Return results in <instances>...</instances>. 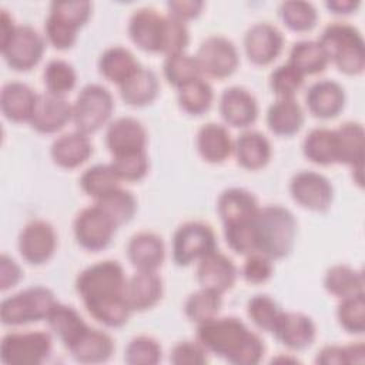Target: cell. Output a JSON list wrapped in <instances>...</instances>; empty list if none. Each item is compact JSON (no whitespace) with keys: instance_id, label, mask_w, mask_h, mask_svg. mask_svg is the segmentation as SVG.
<instances>
[{"instance_id":"cell-11","label":"cell","mask_w":365,"mask_h":365,"mask_svg":"<svg viewBox=\"0 0 365 365\" xmlns=\"http://www.w3.org/2000/svg\"><path fill=\"white\" fill-rule=\"evenodd\" d=\"M44 47L43 36L34 27L23 24L17 26L13 37L0 48L4 61L13 70L29 71L41 60Z\"/></svg>"},{"instance_id":"cell-17","label":"cell","mask_w":365,"mask_h":365,"mask_svg":"<svg viewBox=\"0 0 365 365\" xmlns=\"http://www.w3.org/2000/svg\"><path fill=\"white\" fill-rule=\"evenodd\" d=\"M106 145L113 157L145 151L147 131L134 117H118L106 131Z\"/></svg>"},{"instance_id":"cell-58","label":"cell","mask_w":365,"mask_h":365,"mask_svg":"<svg viewBox=\"0 0 365 365\" xmlns=\"http://www.w3.org/2000/svg\"><path fill=\"white\" fill-rule=\"evenodd\" d=\"M317 364L321 365H348L345 346L341 345H325L315 358Z\"/></svg>"},{"instance_id":"cell-45","label":"cell","mask_w":365,"mask_h":365,"mask_svg":"<svg viewBox=\"0 0 365 365\" xmlns=\"http://www.w3.org/2000/svg\"><path fill=\"white\" fill-rule=\"evenodd\" d=\"M336 318L348 334H364L365 331V292L341 298L336 308Z\"/></svg>"},{"instance_id":"cell-21","label":"cell","mask_w":365,"mask_h":365,"mask_svg":"<svg viewBox=\"0 0 365 365\" xmlns=\"http://www.w3.org/2000/svg\"><path fill=\"white\" fill-rule=\"evenodd\" d=\"M127 258L137 271H157L165 258L163 238L151 231L134 234L127 244Z\"/></svg>"},{"instance_id":"cell-14","label":"cell","mask_w":365,"mask_h":365,"mask_svg":"<svg viewBox=\"0 0 365 365\" xmlns=\"http://www.w3.org/2000/svg\"><path fill=\"white\" fill-rule=\"evenodd\" d=\"M167 16L160 14L151 7L134 10L128 20V36L141 50L148 53H161L165 33Z\"/></svg>"},{"instance_id":"cell-38","label":"cell","mask_w":365,"mask_h":365,"mask_svg":"<svg viewBox=\"0 0 365 365\" xmlns=\"http://www.w3.org/2000/svg\"><path fill=\"white\" fill-rule=\"evenodd\" d=\"M212 100L214 90L204 77H198L177 88V101L180 108L191 115H201L208 111Z\"/></svg>"},{"instance_id":"cell-49","label":"cell","mask_w":365,"mask_h":365,"mask_svg":"<svg viewBox=\"0 0 365 365\" xmlns=\"http://www.w3.org/2000/svg\"><path fill=\"white\" fill-rule=\"evenodd\" d=\"M111 167L120 181H140L148 173V157L145 151L115 155L111 158Z\"/></svg>"},{"instance_id":"cell-3","label":"cell","mask_w":365,"mask_h":365,"mask_svg":"<svg viewBox=\"0 0 365 365\" xmlns=\"http://www.w3.org/2000/svg\"><path fill=\"white\" fill-rule=\"evenodd\" d=\"M329 61L348 76L361 74L365 68V43L358 29L348 23H331L318 40Z\"/></svg>"},{"instance_id":"cell-41","label":"cell","mask_w":365,"mask_h":365,"mask_svg":"<svg viewBox=\"0 0 365 365\" xmlns=\"http://www.w3.org/2000/svg\"><path fill=\"white\" fill-rule=\"evenodd\" d=\"M222 307V295L214 291L201 288L191 292L184 302V312L187 318L195 324L204 322L218 315Z\"/></svg>"},{"instance_id":"cell-47","label":"cell","mask_w":365,"mask_h":365,"mask_svg":"<svg viewBox=\"0 0 365 365\" xmlns=\"http://www.w3.org/2000/svg\"><path fill=\"white\" fill-rule=\"evenodd\" d=\"M161 356L160 344L148 335L133 338L124 349V361L130 365H155L161 361Z\"/></svg>"},{"instance_id":"cell-59","label":"cell","mask_w":365,"mask_h":365,"mask_svg":"<svg viewBox=\"0 0 365 365\" xmlns=\"http://www.w3.org/2000/svg\"><path fill=\"white\" fill-rule=\"evenodd\" d=\"M17 29V24L14 23L13 17L7 13V10H1L0 13V47L9 43V40L13 37L14 31Z\"/></svg>"},{"instance_id":"cell-61","label":"cell","mask_w":365,"mask_h":365,"mask_svg":"<svg viewBox=\"0 0 365 365\" xmlns=\"http://www.w3.org/2000/svg\"><path fill=\"white\" fill-rule=\"evenodd\" d=\"M345 352H346V361L348 365H362L365 361V345L362 342L345 345Z\"/></svg>"},{"instance_id":"cell-30","label":"cell","mask_w":365,"mask_h":365,"mask_svg":"<svg viewBox=\"0 0 365 365\" xmlns=\"http://www.w3.org/2000/svg\"><path fill=\"white\" fill-rule=\"evenodd\" d=\"M121 100L131 107H144L153 103L160 90L155 73L140 66L124 83L118 86Z\"/></svg>"},{"instance_id":"cell-34","label":"cell","mask_w":365,"mask_h":365,"mask_svg":"<svg viewBox=\"0 0 365 365\" xmlns=\"http://www.w3.org/2000/svg\"><path fill=\"white\" fill-rule=\"evenodd\" d=\"M138 67L140 63L134 54L121 46L106 48L98 58L100 74L117 86L124 83Z\"/></svg>"},{"instance_id":"cell-48","label":"cell","mask_w":365,"mask_h":365,"mask_svg":"<svg viewBox=\"0 0 365 365\" xmlns=\"http://www.w3.org/2000/svg\"><path fill=\"white\" fill-rule=\"evenodd\" d=\"M304 83V76L291 64L285 63L269 74V87L278 98H294Z\"/></svg>"},{"instance_id":"cell-39","label":"cell","mask_w":365,"mask_h":365,"mask_svg":"<svg viewBox=\"0 0 365 365\" xmlns=\"http://www.w3.org/2000/svg\"><path fill=\"white\" fill-rule=\"evenodd\" d=\"M94 204L98 205L117 227L131 221L137 211L135 197L121 187H117L115 190L96 200Z\"/></svg>"},{"instance_id":"cell-60","label":"cell","mask_w":365,"mask_h":365,"mask_svg":"<svg viewBox=\"0 0 365 365\" xmlns=\"http://www.w3.org/2000/svg\"><path fill=\"white\" fill-rule=\"evenodd\" d=\"M358 0H328L325 3L327 9L335 14H349L359 7Z\"/></svg>"},{"instance_id":"cell-22","label":"cell","mask_w":365,"mask_h":365,"mask_svg":"<svg viewBox=\"0 0 365 365\" xmlns=\"http://www.w3.org/2000/svg\"><path fill=\"white\" fill-rule=\"evenodd\" d=\"M259 207L255 195L238 187L224 190L217 200V212L224 225H234L254 220Z\"/></svg>"},{"instance_id":"cell-5","label":"cell","mask_w":365,"mask_h":365,"mask_svg":"<svg viewBox=\"0 0 365 365\" xmlns=\"http://www.w3.org/2000/svg\"><path fill=\"white\" fill-rule=\"evenodd\" d=\"M56 304V297L47 287H29L1 301L0 319L10 327L38 322L47 319Z\"/></svg>"},{"instance_id":"cell-55","label":"cell","mask_w":365,"mask_h":365,"mask_svg":"<svg viewBox=\"0 0 365 365\" xmlns=\"http://www.w3.org/2000/svg\"><path fill=\"white\" fill-rule=\"evenodd\" d=\"M208 351L198 341H181L170 352L174 365H204L208 362Z\"/></svg>"},{"instance_id":"cell-43","label":"cell","mask_w":365,"mask_h":365,"mask_svg":"<svg viewBox=\"0 0 365 365\" xmlns=\"http://www.w3.org/2000/svg\"><path fill=\"white\" fill-rule=\"evenodd\" d=\"M43 83L47 93L64 97L74 88L77 83V74L68 61L53 58L46 64L43 70Z\"/></svg>"},{"instance_id":"cell-44","label":"cell","mask_w":365,"mask_h":365,"mask_svg":"<svg viewBox=\"0 0 365 365\" xmlns=\"http://www.w3.org/2000/svg\"><path fill=\"white\" fill-rule=\"evenodd\" d=\"M279 17L282 23L294 31H309L318 20L317 9L304 0H288L279 6Z\"/></svg>"},{"instance_id":"cell-52","label":"cell","mask_w":365,"mask_h":365,"mask_svg":"<svg viewBox=\"0 0 365 365\" xmlns=\"http://www.w3.org/2000/svg\"><path fill=\"white\" fill-rule=\"evenodd\" d=\"M44 33L47 41L57 50H68L76 44L78 30L73 26L48 14L44 23Z\"/></svg>"},{"instance_id":"cell-6","label":"cell","mask_w":365,"mask_h":365,"mask_svg":"<svg viewBox=\"0 0 365 365\" xmlns=\"http://www.w3.org/2000/svg\"><path fill=\"white\" fill-rule=\"evenodd\" d=\"M71 121L76 130L83 134L98 131L110 120L114 110L111 93L100 84L84 86L71 104Z\"/></svg>"},{"instance_id":"cell-9","label":"cell","mask_w":365,"mask_h":365,"mask_svg":"<svg viewBox=\"0 0 365 365\" xmlns=\"http://www.w3.org/2000/svg\"><path fill=\"white\" fill-rule=\"evenodd\" d=\"M117 225L96 204L83 208L74 218L73 232L77 244L91 252L107 248L115 234Z\"/></svg>"},{"instance_id":"cell-8","label":"cell","mask_w":365,"mask_h":365,"mask_svg":"<svg viewBox=\"0 0 365 365\" xmlns=\"http://www.w3.org/2000/svg\"><path fill=\"white\" fill-rule=\"evenodd\" d=\"M214 250H217L215 232L205 222L187 221L173 235V259L180 267L200 261Z\"/></svg>"},{"instance_id":"cell-16","label":"cell","mask_w":365,"mask_h":365,"mask_svg":"<svg viewBox=\"0 0 365 365\" xmlns=\"http://www.w3.org/2000/svg\"><path fill=\"white\" fill-rule=\"evenodd\" d=\"M71 104L63 96L43 93L37 96V101L29 124L33 130L41 134H53L60 131L71 121Z\"/></svg>"},{"instance_id":"cell-2","label":"cell","mask_w":365,"mask_h":365,"mask_svg":"<svg viewBox=\"0 0 365 365\" xmlns=\"http://www.w3.org/2000/svg\"><path fill=\"white\" fill-rule=\"evenodd\" d=\"M257 252L271 259H281L291 254L297 237V220L282 205H267L254 217Z\"/></svg>"},{"instance_id":"cell-12","label":"cell","mask_w":365,"mask_h":365,"mask_svg":"<svg viewBox=\"0 0 365 365\" xmlns=\"http://www.w3.org/2000/svg\"><path fill=\"white\" fill-rule=\"evenodd\" d=\"M289 194L301 207L311 211H325L334 198L331 181L315 171L302 170L292 175L289 181Z\"/></svg>"},{"instance_id":"cell-57","label":"cell","mask_w":365,"mask_h":365,"mask_svg":"<svg viewBox=\"0 0 365 365\" xmlns=\"http://www.w3.org/2000/svg\"><path fill=\"white\" fill-rule=\"evenodd\" d=\"M23 272L20 265L7 254H1L0 257V289L6 291L21 279Z\"/></svg>"},{"instance_id":"cell-13","label":"cell","mask_w":365,"mask_h":365,"mask_svg":"<svg viewBox=\"0 0 365 365\" xmlns=\"http://www.w3.org/2000/svg\"><path fill=\"white\" fill-rule=\"evenodd\" d=\"M19 251L30 265L47 262L57 247V235L53 225L44 220L27 222L19 235Z\"/></svg>"},{"instance_id":"cell-25","label":"cell","mask_w":365,"mask_h":365,"mask_svg":"<svg viewBox=\"0 0 365 365\" xmlns=\"http://www.w3.org/2000/svg\"><path fill=\"white\" fill-rule=\"evenodd\" d=\"M91 154L93 145L88 135L77 130L57 137L50 147V155L54 164L66 170L80 167Z\"/></svg>"},{"instance_id":"cell-26","label":"cell","mask_w":365,"mask_h":365,"mask_svg":"<svg viewBox=\"0 0 365 365\" xmlns=\"http://www.w3.org/2000/svg\"><path fill=\"white\" fill-rule=\"evenodd\" d=\"M163 297V279L155 271H137L127 278L125 298L131 311H147Z\"/></svg>"},{"instance_id":"cell-10","label":"cell","mask_w":365,"mask_h":365,"mask_svg":"<svg viewBox=\"0 0 365 365\" xmlns=\"http://www.w3.org/2000/svg\"><path fill=\"white\" fill-rule=\"evenodd\" d=\"M195 60L201 76L211 78L230 77L240 64L235 44L224 36H210L198 47Z\"/></svg>"},{"instance_id":"cell-24","label":"cell","mask_w":365,"mask_h":365,"mask_svg":"<svg viewBox=\"0 0 365 365\" xmlns=\"http://www.w3.org/2000/svg\"><path fill=\"white\" fill-rule=\"evenodd\" d=\"M34 90L21 81H10L1 87L0 108L3 115L13 123H29L37 101Z\"/></svg>"},{"instance_id":"cell-18","label":"cell","mask_w":365,"mask_h":365,"mask_svg":"<svg viewBox=\"0 0 365 365\" xmlns=\"http://www.w3.org/2000/svg\"><path fill=\"white\" fill-rule=\"evenodd\" d=\"M235 279L237 268L225 254L214 250L198 261L197 281L201 288L222 295L232 288Z\"/></svg>"},{"instance_id":"cell-36","label":"cell","mask_w":365,"mask_h":365,"mask_svg":"<svg viewBox=\"0 0 365 365\" xmlns=\"http://www.w3.org/2000/svg\"><path fill=\"white\" fill-rule=\"evenodd\" d=\"M364 285L362 272L346 264L332 265L324 277V288L339 299L364 292Z\"/></svg>"},{"instance_id":"cell-42","label":"cell","mask_w":365,"mask_h":365,"mask_svg":"<svg viewBox=\"0 0 365 365\" xmlns=\"http://www.w3.org/2000/svg\"><path fill=\"white\" fill-rule=\"evenodd\" d=\"M163 74L167 83L175 88H180L184 84L202 77L195 56H190L187 53L165 56L163 63Z\"/></svg>"},{"instance_id":"cell-27","label":"cell","mask_w":365,"mask_h":365,"mask_svg":"<svg viewBox=\"0 0 365 365\" xmlns=\"http://www.w3.org/2000/svg\"><path fill=\"white\" fill-rule=\"evenodd\" d=\"M195 145L200 157L211 164L225 161L234 151V141L228 130L217 123H207L200 127Z\"/></svg>"},{"instance_id":"cell-56","label":"cell","mask_w":365,"mask_h":365,"mask_svg":"<svg viewBox=\"0 0 365 365\" xmlns=\"http://www.w3.org/2000/svg\"><path fill=\"white\" fill-rule=\"evenodd\" d=\"M202 7L204 3L201 0H173L167 3L168 16L184 23L198 17Z\"/></svg>"},{"instance_id":"cell-54","label":"cell","mask_w":365,"mask_h":365,"mask_svg":"<svg viewBox=\"0 0 365 365\" xmlns=\"http://www.w3.org/2000/svg\"><path fill=\"white\" fill-rule=\"evenodd\" d=\"M245 261L241 268L242 278L250 284H262L268 281L274 272L272 259L261 252H252L245 255Z\"/></svg>"},{"instance_id":"cell-51","label":"cell","mask_w":365,"mask_h":365,"mask_svg":"<svg viewBox=\"0 0 365 365\" xmlns=\"http://www.w3.org/2000/svg\"><path fill=\"white\" fill-rule=\"evenodd\" d=\"M48 14L80 30L91 16V3L87 0L53 1Z\"/></svg>"},{"instance_id":"cell-7","label":"cell","mask_w":365,"mask_h":365,"mask_svg":"<svg viewBox=\"0 0 365 365\" xmlns=\"http://www.w3.org/2000/svg\"><path fill=\"white\" fill-rule=\"evenodd\" d=\"M51 348V336L44 331L10 332L0 342V359L6 365H40Z\"/></svg>"},{"instance_id":"cell-20","label":"cell","mask_w":365,"mask_h":365,"mask_svg":"<svg viewBox=\"0 0 365 365\" xmlns=\"http://www.w3.org/2000/svg\"><path fill=\"white\" fill-rule=\"evenodd\" d=\"M222 120L237 128L251 125L258 115V104L255 97L244 87L232 86L222 91L218 104Z\"/></svg>"},{"instance_id":"cell-28","label":"cell","mask_w":365,"mask_h":365,"mask_svg":"<svg viewBox=\"0 0 365 365\" xmlns=\"http://www.w3.org/2000/svg\"><path fill=\"white\" fill-rule=\"evenodd\" d=\"M67 351L80 364H101L111 358L114 341L107 332L88 327Z\"/></svg>"},{"instance_id":"cell-15","label":"cell","mask_w":365,"mask_h":365,"mask_svg":"<svg viewBox=\"0 0 365 365\" xmlns=\"http://www.w3.org/2000/svg\"><path fill=\"white\" fill-rule=\"evenodd\" d=\"M284 36L269 23L252 24L244 36V50L248 60L257 66L271 64L282 51Z\"/></svg>"},{"instance_id":"cell-19","label":"cell","mask_w":365,"mask_h":365,"mask_svg":"<svg viewBox=\"0 0 365 365\" xmlns=\"http://www.w3.org/2000/svg\"><path fill=\"white\" fill-rule=\"evenodd\" d=\"M271 334L288 349L302 351L312 345L317 327L312 318L302 312L282 311Z\"/></svg>"},{"instance_id":"cell-35","label":"cell","mask_w":365,"mask_h":365,"mask_svg":"<svg viewBox=\"0 0 365 365\" xmlns=\"http://www.w3.org/2000/svg\"><path fill=\"white\" fill-rule=\"evenodd\" d=\"M287 63L305 77L322 73L329 58L318 40H299L291 47Z\"/></svg>"},{"instance_id":"cell-40","label":"cell","mask_w":365,"mask_h":365,"mask_svg":"<svg viewBox=\"0 0 365 365\" xmlns=\"http://www.w3.org/2000/svg\"><path fill=\"white\" fill-rule=\"evenodd\" d=\"M81 190L91 198L98 200L115 190L120 182L111 164H96L88 167L80 177Z\"/></svg>"},{"instance_id":"cell-29","label":"cell","mask_w":365,"mask_h":365,"mask_svg":"<svg viewBox=\"0 0 365 365\" xmlns=\"http://www.w3.org/2000/svg\"><path fill=\"white\" fill-rule=\"evenodd\" d=\"M237 163L250 171L264 168L271 160L269 140L259 131L247 130L234 141V151Z\"/></svg>"},{"instance_id":"cell-46","label":"cell","mask_w":365,"mask_h":365,"mask_svg":"<svg viewBox=\"0 0 365 365\" xmlns=\"http://www.w3.org/2000/svg\"><path fill=\"white\" fill-rule=\"evenodd\" d=\"M247 314L257 328L265 332H272L278 318L282 314V309L269 295L258 294L250 298L247 304Z\"/></svg>"},{"instance_id":"cell-37","label":"cell","mask_w":365,"mask_h":365,"mask_svg":"<svg viewBox=\"0 0 365 365\" xmlns=\"http://www.w3.org/2000/svg\"><path fill=\"white\" fill-rule=\"evenodd\" d=\"M302 153L305 158L314 164H336V145L334 130L325 127L312 128L302 141Z\"/></svg>"},{"instance_id":"cell-31","label":"cell","mask_w":365,"mask_h":365,"mask_svg":"<svg viewBox=\"0 0 365 365\" xmlns=\"http://www.w3.org/2000/svg\"><path fill=\"white\" fill-rule=\"evenodd\" d=\"M335 133L336 163L349 165L351 168L362 167L364 164V127L355 121L341 124Z\"/></svg>"},{"instance_id":"cell-23","label":"cell","mask_w":365,"mask_h":365,"mask_svg":"<svg viewBox=\"0 0 365 365\" xmlns=\"http://www.w3.org/2000/svg\"><path fill=\"white\" fill-rule=\"evenodd\" d=\"M305 103L314 117L322 120L334 118L345 106L344 87L334 80H319L308 88Z\"/></svg>"},{"instance_id":"cell-4","label":"cell","mask_w":365,"mask_h":365,"mask_svg":"<svg viewBox=\"0 0 365 365\" xmlns=\"http://www.w3.org/2000/svg\"><path fill=\"white\" fill-rule=\"evenodd\" d=\"M127 277L123 267L114 259L98 261L84 268L76 278V291L83 304L125 297Z\"/></svg>"},{"instance_id":"cell-53","label":"cell","mask_w":365,"mask_h":365,"mask_svg":"<svg viewBox=\"0 0 365 365\" xmlns=\"http://www.w3.org/2000/svg\"><path fill=\"white\" fill-rule=\"evenodd\" d=\"M188 41H190V33H188L187 24L171 16H167L161 53L165 56L185 53V47L188 46Z\"/></svg>"},{"instance_id":"cell-1","label":"cell","mask_w":365,"mask_h":365,"mask_svg":"<svg viewBox=\"0 0 365 365\" xmlns=\"http://www.w3.org/2000/svg\"><path fill=\"white\" fill-rule=\"evenodd\" d=\"M197 341L234 365H257L265 354L262 339L235 317L217 315L197 324Z\"/></svg>"},{"instance_id":"cell-50","label":"cell","mask_w":365,"mask_h":365,"mask_svg":"<svg viewBox=\"0 0 365 365\" xmlns=\"http://www.w3.org/2000/svg\"><path fill=\"white\" fill-rule=\"evenodd\" d=\"M224 237L227 245L235 254L250 255L252 252H257L254 220L234 225H224Z\"/></svg>"},{"instance_id":"cell-32","label":"cell","mask_w":365,"mask_h":365,"mask_svg":"<svg viewBox=\"0 0 365 365\" xmlns=\"http://www.w3.org/2000/svg\"><path fill=\"white\" fill-rule=\"evenodd\" d=\"M304 124V111L295 98H277L267 110V125L275 135L291 137Z\"/></svg>"},{"instance_id":"cell-33","label":"cell","mask_w":365,"mask_h":365,"mask_svg":"<svg viewBox=\"0 0 365 365\" xmlns=\"http://www.w3.org/2000/svg\"><path fill=\"white\" fill-rule=\"evenodd\" d=\"M46 321L66 349H68L74 341L88 328L76 308L60 302L53 307Z\"/></svg>"}]
</instances>
